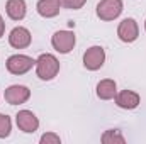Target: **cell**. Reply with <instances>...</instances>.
I'll list each match as a JSON object with an SVG mask.
<instances>
[{
	"mask_svg": "<svg viewBox=\"0 0 146 144\" xmlns=\"http://www.w3.org/2000/svg\"><path fill=\"white\" fill-rule=\"evenodd\" d=\"M58 71H60V61L56 59V56L44 53L36 59V73L41 80L44 81L53 80L58 75Z\"/></svg>",
	"mask_w": 146,
	"mask_h": 144,
	"instance_id": "cell-1",
	"label": "cell"
},
{
	"mask_svg": "<svg viewBox=\"0 0 146 144\" xmlns=\"http://www.w3.org/2000/svg\"><path fill=\"white\" fill-rule=\"evenodd\" d=\"M122 0H100L97 3V17L100 20H114L122 14Z\"/></svg>",
	"mask_w": 146,
	"mask_h": 144,
	"instance_id": "cell-2",
	"label": "cell"
},
{
	"mask_svg": "<svg viewBox=\"0 0 146 144\" xmlns=\"http://www.w3.org/2000/svg\"><path fill=\"white\" fill-rule=\"evenodd\" d=\"M34 65H36V59H33L31 56H26V54H12L5 63L7 71L12 75H24Z\"/></svg>",
	"mask_w": 146,
	"mask_h": 144,
	"instance_id": "cell-3",
	"label": "cell"
},
{
	"mask_svg": "<svg viewBox=\"0 0 146 144\" xmlns=\"http://www.w3.org/2000/svg\"><path fill=\"white\" fill-rule=\"evenodd\" d=\"M106 51L102 46H92L83 53V66L90 71H97L104 66Z\"/></svg>",
	"mask_w": 146,
	"mask_h": 144,
	"instance_id": "cell-4",
	"label": "cell"
},
{
	"mask_svg": "<svg viewBox=\"0 0 146 144\" xmlns=\"http://www.w3.org/2000/svg\"><path fill=\"white\" fill-rule=\"evenodd\" d=\"M51 44H53V48L58 53L68 54L75 48V44H76V37H75V34L72 31H58L51 37Z\"/></svg>",
	"mask_w": 146,
	"mask_h": 144,
	"instance_id": "cell-5",
	"label": "cell"
},
{
	"mask_svg": "<svg viewBox=\"0 0 146 144\" xmlns=\"http://www.w3.org/2000/svg\"><path fill=\"white\" fill-rule=\"evenodd\" d=\"M5 102L10 105H21L26 104L31 97V90L24 85H10L9 88H5Z\"/></svg>",
	"mask_w": 146,
	"mask_h": 144,
	"instance_id": "cell-6",
	"label": "cell"
},
{
	"mask_svg": "<svg viewBox=\"0 0 146 144\" xmlns=\"http://www.w3.org/2000/svg\"><path fill=\"white\" fill-rule=\"evenodd\" d=\"M117 36L122 42H134L138 36H139V27H138V22L131 17L124 19L119 27H117Z\"/></svg>",
	"mask_w": 146,
	"mask_h": 144,
	"instance_id": "cell-7",
	"label": "cell"
},
{
	"mask_svg": "<svg viewBox=\"0 0 146 144\" xmlns=\"http://www.w3.org/2000/svg\"><path fill=\"white\" fill-rule=\"evenodd\" d=\"M15 122H17V127L22 131V132H36L37 127H39V119L31 112V110H21L17 115H15Z\"/></svg>",
	"mask_w": 146,
	"mask_h": 144,
	"instance_id": "cell-8",
	"label": "cell"
},
{
	"mask_svg": "<svg viewBox=\"0 0 146 144\" xmlns=\"http://www.w3.org/2000/svg\"><path fill=\"white\" fill-rule=\"evenodd\" d=\"M31 41H33V36H31V32L26 29V27H14L12 31H10V34H9V44L12 46V48H15V49H24V48H27L29 44H31Z\"/></svg>",
	"mask_w": 146,
	"mask_h": 144,
	"instance_id": "cell-9",
	"label": "cell"
},
{
	"mask_svg": "<svg viewBox=\"0 0 146 144\" xmlns=\"http://www.w3.org/2000/svg\"><path fill=\"white\" fill-rule=\"evenodd\" d=\"M114 98H115V105H117V107L126 108V110L136 108L139 105V102H141L139 95H138L136 92H133V90H122V92L115 93Z\"/></svg>",
	"mask_w": 146,
	"mask_h": 144,
	"instance_id": "cell-10",
	"label": "cell"
},
{
	"mask_svg": "<svg viewBox=\"0 0 146 144\" xmlns=\"http://www.w3.org/2000/svg\"><path fill=\"white\" fill-rule=\"evenodd\" d=\"M60 7H61V0H39L36 5L37 14L44 19L56 17L60 14Z\"/></svg>",
	"mask_w": 146,
	"mask_h": 144,
	"instance_id": "cell-11",
	"label": "cell"
},
{
	"mask_svg": "<svg viewBox=\"0 0 146 144\" xmlns=\"http://www.w3.org/2000/svg\"><path fill=\"white\" fill-rule=\"evenodd\" d=\"M5 10H7V15L12 20H22L26 17L27 7H26V2L24 0H7Z\"/></svg>",
	"mask_w": 146,
	"mask_h": 144,
	"instance_id": "cell-12",
	"label": "cell"
},
{
	"mask_svg": "<svg viewBox=\"0 0 146 144\" xmlns=\"http://www.w3.org/2000/svg\"><path fill=\"white\" fill-rule=\"evenodd\" d=\"M115 93H117V85L114 80L106 78L97 83V97L100 100H110L115 97Z\"/></svg>",
	"mask_w": 146,
	"mask_h": 144,
	"instance_id": "cell-13",
	"label": "cell"
},
{
	"mask_svg": "<svg viewBox=\"0 0 146 144\" xmlns=\"http://www.w3.org/2000/svg\"><path fill=\"white\" fill-rule=\"evenodd\" d=\"M102 143L104 144H124L126 139H124V136L121 134V131L110 129V131H106V132L102 134Z\"/></svg>",
	"mask_w": 146,
	"mask_h": 144,
	"instance_id": "cell-14",
	"label": "cell"
},
{
	"mask_svg": "<svg viewBox=\"0 0 146 144\" xmlns=\"http://www.w3.org/2000/svg\"><path fill=\"white\" fill-rule=\"evenodd\" d=\"M12 131V120L7 114H0V139L9 137Z\"/></svg>",
	"mask_w": 146,
	"mask_h": 144,
	"instance_id": "cell-15",
	"label": "cell"
},
{
	"mask_svg": "<svg viewBox=\"0 0 146 144\" xmlns=\"http://www.w3.org/2000/svg\"><path fill=\"white\" fill-rule=\"evenodd\" d=\"M41 144H60V136L58 134H54V132H46V134H42L41 136Z\"/></svg>",
	"mask_w": 146,
	"mask_h": 144,
	"instance_id": "cell-16",
	"label": "cell"
},
{
	"mask_svg": "<svg viewBox=\"0 0 146 144\" xmlns=\"http://www.w3.org/2000/svg\"><path fill=\"white\" fill-rule=\"evenodd\" d=\"M85 2H87V0H61V3H63L66 9H70V10H78V9H82V7L85 5Z\"/></svg>",
	"mask_w": 146,
	"mask_h": 144,
	"instance_id": "cell-17",
	"label": "cell"
},
{
	"mask_svg": "<svg viewBox=\"0 0 146 144\" xmlns=\"http://www.w3.org/2000/svg\"><path fill=\"white\" fill-rule=\"evenodd\" d=\"M3 32H5V22H3V19L0 15V37L3 36Z\"/></svg>",
	"mask_w": 146,
	"mask_h": 144,
	"instance_id": "cell-18",
	"label": "cell"
},
{
	"mask_svg": "<svg viewBox=\"0 0 146 144\" xmlns=\"http://www.w3.org/2000/svg\"><path fill=\"white\" fill-rule=\"evenodd\" d=\"M145 29H146V20H145Z\"/></svg>",
	"mask_w": 146,
	"mask_h": 144,
	"instance_id": "cell-19",
	"label": "cell"
}]
</instances>
